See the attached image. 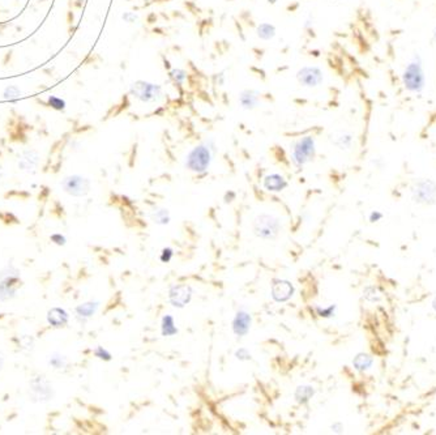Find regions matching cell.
Wrapping results in <instances>:
<instances>
[{
  "label": "cell",
  "mask_w": 436,
  "mask_h": 435,
  "mask_svg": "<svg viewBox=\"0 0 436 435\" xmlns=\"http://www.w3.org/2000/svg\"><path fill=\"white\" fill-rule=\"evenodd\" d=\"M332 143L341 150L350 149L354 143V136L349 132H338L332 139Z\"/></svg>",
  "instance_id": "obj_19"
},
{
  "label": "cell",
  "mask_w": 436,
  "mask_h": 435,
  "mask_svg": "<svg viewBox=\"0 0 436 435\" xmlns=\"http://www.w3.org/2000/svg\"><path fill=\"white\" fill-rule=\"evenodd\" d=\"M3 365H4V358H3V355L0 354V370L3 369Z\"/></svg>",
  "instance_id": "obj_39"
},
{
  "label": "cell",
  "mask_w": 436,
  "mask_h": 435,
  "mask_svg": "<svg viewBox=\"0 0 436 435\" xmlns=\"http://www.w3.org/2000/svg\"><path fill=\"white\" fill-rule=\"evenodd\" d=\"M161 332L162 336H165V337H170V336H174L178 333V328H176L174 318L171 315H165L162 318Z\"/></svg>",
  "instance_id": "obj_23"
},
{
  "label": "cell",
  "mask_w": 436,
  "mask_h": 435,
  "mask_svg": "<svg viewBox=\"0 0 436 435\" xmlns=\"http://www.w3.org/2000/svg\"><path fill=\"white\" fill-rule=\"evenodd\" d=\"M254 232L263 240H275L281 232V224L271 214H260L254 221Z\"/></svg>",
  "instance_id": "obj_5"
},
{
  "label": "cell",
  "mask_w": 436,
  "mask_h": 435,
  "mask_svg": "<svg viewBox=\"0 0 436 435\" xmlns=\"http://www.w3.org/2000/svg\"><path fill=\"white\" fill-rule=\"evenodd\" d=\"M364 298H366L367 301H370V302L379 301L380 293L379 290H377V288H375V286H368V288H366V290H364Z\"/></svg>",
  "instance_id": "obj_27"
},
{
  "label": "cell",
  "mask_w": 436,
  "mask_h": 435,
  "mask_svg": "<svg viewBox=\"0 0 436 435\" xmlns=\"http://www.w3.org/2000/svg\"><path fill=\"white\" fill-rule=\"evenodd\" d=\"M432 310L436 312V298L432 301Z\"/></svg>",
  "instance_id": "obj_40"
},
{
  "label": "cell",
  "mask_w": 436,
  "mask_h": 435,
  "mask_svg": "<svg viewBox=\"0 0 436 435\" xmlns=\"http://www.w3.org/2000/svg\"><path fill=\"white\" fill-rule=\"evenodd\" d=\"M3 178V171H2V169H0V179Z\"/></svg>",
  "instance_id": "obj_43"
},
{
  "label": "cell",
  "mask_w": 436,
  "mask_h": 435,
  "mask_svg": "<svg viewBox=\"0 0 436 435\" xmlns=\"http://www.w3.org/2000/svg\"><path fill=\"white\" fill-rule=\"evenodd\" d=\"M129 94L142 103H157L163 98V90L159 84L137 80L129 87Z\"/></svg>",
  "instance_id": "obj_3"
},
{
  "label": "cell",
  "mask_w": 436,
  "mask_h": 435,
  "mask_svg": "<svg viewBox=\"0 0 436 435\" xmlns=\"http://www.w3.org/2000/svg\"><path fill=\"white\" fill-rule=\"evenodd\" d=\"M432 38H433V41H435V44H436V28H435V29H433V32H432Z\"/></svg>",
  "instance_id": "obj_41"
},
{
  "label": "cell",
  "mask_w": 436,
  "mask_h": 435,
  "mask_svg": "<svg viewBox=\"0 0 436 435\" xmlns=\"http://www.w3.org/2000/svg\"><path fill=\"white\" fill-rule=\"evenodd\" d=\"M172 255H174V253H172L171 249H163L161 253V262L162 263H169L170 260L172 259Z\"/></svg>",
  "instance_id": "obj_34"
},
{
  "label": "cell",
  "mask_w": 436,
  "mask_h": 435,
  "mask_svg": "<svg viewBox=\"0 0 436 435\" xmlns=\"http://www.w3.org/2000/svg\"><path fill=\"white\" fill-rule=\"evenodd\" d=\"M21 94V90L19 89V87H16V85H11V87H8L7 89L4 90V98L6 100H16V98H19Z\"/></svg>",
  "instance_id": "obj_28"
},
{
  "label": "cell",
  "mask_w": 436,
  "mask_h": 435,
  "mask_svg": "<svg viewBox=\"0 0 436 435\" xmlns=\"http://www.w3.org/2000/svg\"><path fill=\"white\" fill-rule=\"evenodd\" d=\"M170 77H171L174 83L182 85L185 80H187V72L184 70H180V68H174V70L170 72Z\"/></svg>",
  "instance_id": "obj_26"
},
{
  "label": "cell",
  "mask_w": 436,
  "mask_h": 435,
  "mask_svg": "<svg viewBox=\"0 0 436 435\" xmlns=\"http://www.w3.org/2000/svg\"><path fill=\"white\" fill-rule=\"evenodd\" d=\"M403 88L413 94H420L426 88V72L423 67V58L419 53H414L407 62L401 75Z\"/></svg>",
  "instance_id": "obj_1"
},
{
  "label": "cell",
  "mask_w": 436,
  "mask_h": 435,
  "mask_svg": "<svg viewBox=\"0 0 436 435\" xmlns=\"http://www.w3.org/2000/svg\"><path fill=\"white\" fill-rule=\"evenodd\" d=\"M372 363H373L372 357L368 354H366V353H359V354L355 355V358L353 359L354 369L358 370V371H360V372L370 370L371 366H372Z\"/></svg>",
  "instance_id": "obj_22"
},
{
  "label": "cell",
  "mask_w": 436,
  "mask_h": 435,
  "mask_svg": "<svg viewBox=\"0 0 436 435\" xmlns=\"http://www.w3.org/2000/svg\"><path fill=\"white\" fill-rule=\"evenodd\" d=\"M62 187L67 193H70L76 197H81L89 193L90 180L83 175H70L66 176L62 182Z\"/></svg>",
  "instance_id": "obj_10"
},
{
  "label": "cell",
  "mask_w": 436,
  "mask_h": 435,
  "mask_svg": "<svg viewBox=\"0 0 436 435\" xmlns=\"http://www.w3.org/2000/svg\"><path fill=\"white\" fill-rule=\"evenodd\" d=\"M383 219V213L377 212V210H375V212H372L370 214V221L371 223H376V221H380V220Z\"/></svg>",
  "instance_id": "obj_36"
},
{
  "label": "cell",
  "mask_w": 436,
  "mask_h": 435,
  "mask_svg": "<svg viewBox=\"0 0 436 435\" xmlns=\"http://www.w3.org/2000/svg\"><path fill=\"white\" fill-rule=\"evenodd\" d=\"M49 103L50 106L57 110H63L64 107H66V102H64L62 98H58V97H50Z\"/></svg>",
  "instance_id": "obj_30"
},
{
  "label": "cell",
  "mask_w": 436,
  "mask_h": 435,
  "mask_svg": "<svg viewBox=\"0 0 436 435\" xmlns=\"http://www.w3.org/2000/svg\"><path fill=\"white\" fill-rule=\"evenodd\" d=\"M267 2H268V3H269V4H276V3H277V2H278V0H267Z\"/></svg>",
  "instance_id": "obj_42"
},
{
  "label": "cell",
  "mask_w": 436,
  "mask_h": 435,
  "mask_svg": "<svg viewBox=\"0 0 436 435\" xmlns=\"http://www.w3.org/2000/svg\"><path fill=\"white\" fill-rule=\"evenodd\" d=\"M314 395H315L314 387H312V385L304 384V385H299V387L295 389L294 397L295 400H297V402H299V404H307V402L312 399V396Z\"/></svg>",
  "instance_id": "obj_21"
},
{
  "label": "cell",
  "mask_w": 436,
  "mask_h": 435,
  "mask_svg": "<svg viewBox=\"0 0 436 435\" xmlns=\"http://www.w3.org/2000/svg\"><path fill=\"white\" fill-rule=\"evenodd\" d=\"M38 161H40V156L38 153L34 152V150H27V152L23 153L20 161H19V167L24 171H34V169L38 165Z\"/></svg>",
  "instance_id": "obj_17"
},
{
  "label": "cell",
  "mask_w": 436,
  "mask_h": 435,
  "mask_svg": "<svg viewBox=\"0 0 436 435\" xmlns=\"http://www.w3.org/2000/svg\"><path fill=\"white\" fill-rule=\"evenodd\" d=\"M324 71L317 66L302 67L297 72V80L302 87L317 88L324 83Z\"/></svg>",
  "instance_id": "obj_9"
},
{
  "label": "cell",
  "mask_w": 436,
  "mask_h": 435,
  "mask_svg": "<svg viewBox=\"0 0 436 435\" xmlns=\"http://www.w3.org/2000/svg\"><path fill=\"white\" fill-rule=\"evenodd\" d=\"M20 272L14 267H7L0 272V301H8L16 296Z\"/></svg>",
  "instance_id": "obj_6"
},
{
  "label": "cell",
  "mask_w": 436,
  "mask_h": 435,
  "mask_svg": "<svg viewBox=\"0 0 436 435\" xmlns=\"http://www.w3.org/2000/svg\"><path fill=\"white\" fill-rule=\"evenodd\" d=\"M49 365L53 367V369H57V370H62L64 369L67 366V358L64 357V355H60V354H53L49 357Z\"/></svg>",
  "instance_id": "obj_24"
},
{
  "label": "cell",
  "mask_w": 436,
  "mask_h": 435,
  "mask_svg": "<svg viewBox=\"0 0 436 435\" xmlns=\"http://www.w3.org/2000/svg\"><path fill=\"white\" fill-rule=\"evenodd\" d=\"M153 221L158 225H166L170 223V213L167 209H158L153 213Z\"/></svg>",
  "instance_id": "obj_25"
},
{
  "label": "cell",
  "mask_w": 436,
  "mask_h": 435,
  "mask_svg": "<svg viewBox=\"0 0 436 435\" xmlns=\"http://www.w3.org/2000/svg\"><path fill=\"white\" fill-rule=\"evenodd\" d=\"M29 395L36 402H46L53 399L54 389L45 376H37L30 380Z\"/></svg>",
  "instance_id": "obj_8"
},
{
  "label": "cell",
  "mask_w": 436,
  "mask_h": 435,
  "mask_svg": "<svg viewBox=\"0 0 436 435\" xmlns=\"http://www.w3.org/2000/svg\"><path fill=\"white\" fill-rule=\"evenodd\" d=\"M312 27H314V19L308 17L307 20H306V24H304V29L310 30V29H312Z\"/></svg>",
  "instance_id": "obj_38"
},
{
  "label": "cell",
  "mask_w": 436,
  "mask_h": 435,
  "mask_svg": "<svg viewBox=\"0 0 436 435\" xmlns=\"http://www.w3.org/2000/svg\"><path fill=\"white\" fill-rule=\"evenodd\" d=\"M315 154H316V144L312 136L301 137L291 145L290 158L291 162L297 167H303L306 163L314 160Z\"/></svg>",
  "instance_id": "obj_4"
},
{
  "label": "cell",
  "mask_w": 436,
  "mask_h": 435,
  "mask_svg": "<svg viewBox=\"0 0 436 435\" xmlns=\"http://www.w3.org/2000/svg\"><path fill=\"white\" fill-rule=\"evenodd\" d=\"M294 294V286L288 280H276L272 285V297L277 302H286Z\"/></svg>",
  "instance_id": "obj_12"
},
{
  "label": "cell",
  "mask_w": 436,
  "mask_h": 435,
  "mask_svg": "<svg viewBox=\"0 0 436 435\" xmlns=\"http://www.w3.org/2000/svg\"><path fill=\"white\" fill-rule=\"evenodd\" d=\"M331 428H332V431L338 432V434H340V432H344V425H342L341 422H336V423H333Z\"/></svg>",
  "instance_id": "obj_37"
},
{
  "label": "cell",
  "mask_w": 436,
  "mask_h": 435,
  "mask_svg": "<svg viewBox=\"0 0 436 435\" xmlns=\"http://www.w3.org/2000/svg\"><path fill=\"white\" fill-rule=\"evenodd\" d=\"M235 357L239 361H250L251 359V353L248 352L246 348H241L235 352Z\"/></svg>",
  "instance_id": "obj_31"
},
{
  "label": "cell",
  "mask_w": 436,
  "mask_h": 435,
  "mask_svg": "<svg viewBox=\"0 0 436 435\" xmlns=\"http://www.w3.org/2000/svg\"><path fill=\"white\" fill-rule=\"evenodd\" d=\"M238 101L242 109L254 110L260 105L261 94L260 92H258V90L245 89L242 90L241 94H239Z\"/></svg>",
  "instance_id": "obj_14"
},
{
  "label": "cell",
  "mask_w": 436,
  "mask_h": 435,
  "mask_svg": "<svg viewBox=\"0 0 436 435\" xmlns=\"http://www.w3.org/2000/svg\"><path fill=\"white\" fill-rule=\"evenodd\" d=\"M263 184H264L265 189L271 191V192H281L282 189L288 187V182H286L284 176L276 173L268 174L264 178Z\"/></svg>",
  "instance_id": "obj_15"
},
{
  "label": "cell",
  "mask_w": 436,
  "mask_h": 435,
  "mask_svg": "<svg viewBox=\"0 0 436 435\" xmlns=\"http://www.w3.org/2000/svg\"><path fill=\"white\" fill-rule=\"evenodd\" d=\"M277 33V29L273 24L271 23H261L259 24L258 28H256V34L260 40L263 41H271L276 37Z\"/></svg>",
  "instance_id": "obj_20"
},
{
  "label": "cell",
  "mask_w": 436,
  "mask_h": 435,
  "mask_svg": "<svg viewBox=\"0 0 436 435\" xmlns=\"http://www.w3.org/2000/svg\"><path fill=\"white\" fill-rule=\"evenodd\" d=\"M51 241H53L55 245H58V246H63V245H66V238H64L62 234H54V236H51Z\"/></svg>",
  "instance_id": "obj_35"
},
{
  "label": "cell",
  "mask_w": 436,
  "mask_h": 435,
  "mask_svg": "<svg viewBox=\"0 0 436 435\" xmlns=\"http://www.w3.org/2000/svg\"><path fill=\"white\" fill-rule=\"evenodd\" d=\"M213 150H214L213 141H206L204 144L193 146L185 157L184 166L192 173H205L213 160Z\"/></svg>",
  "instance_id": "obj_2"
},
{
  "label": "cell",
  "mask_w": 436,
  "mask_h": 435,
  "mask_svg": "<svg viewBox=\"0 0 436 435\" xmlns=\"http://www.w3.org/2000/svg\"><path fill=\"white\" fill-rule=\"evenodd\" d=\"M411 196L416 203L431 204L436 203V183L431 179H420L415 182L411 188Z\"/></svg>",
  "instance_id": "obj_7"
},
{
  "label": "cell",
  "mask_w": 436,
  "mask_h": 435,
  "mask_svg": "<svg viewBox=\"0 0 436 435\" xmlns=\"http://www.w3.org/2000/svg\"><path fill=\"white\" fill-rule=\"evenodd\" d=\"M329 2H340V0H329Z\"/></svg>",
  "instance_id": "obj_44"
},
{
  "label": "cell",
  "mask_w": 436,
  "mask_h": 435,
  "mask_svg": "<svg viewBox=\"0 0 436 435\" xmlns=\"http://www.w3.org/2000/svg\"><path fill=\"white\" fill-rule=\"evenodd\" d=\"M317 315L321 316V318H331L334 315V311H336V306H328V307H316Z\"/></svg>",
  "instance_id": "obj_29"
},
{
  "label": "cell",
  "mask_w": 436,
  "mask_h": 435,
  "mask_svg": "<svg viewBox=\"0 0 436 435\" xmlns=\"http://www.w3.org/2000/svg\"><path fill=\"white\" fill-rule=\"evenodd\" d=\"M98 302H85L83 303V305H80L76 307V316L79 318V319L84 320L85 322L86 319H89V318H92L94 314L97 312V310H98Z\"/></svg>",
  "instance_id": "obj_18"
},
{
  "label": "cell",
  "mask_w": 436,
  "mask_h": 435,
  "mask_svg": "<svg viewBox=\"0 0 436 435\" xmlns=\"http://www.w3.org/2000/svg\"><path fill=\"white\" fill-rule=\"evenodd\" d=\"M68 319H70L68 312L63 309H59V307H54L47 312V322L55 328H62L66 326Z\"/></svg>",
  "instance_id": "obj_16"
},
{
  "label": "cell",
  "mask_w": 436,
  "mask_h": 435,
  "mask_svg": "<svg viewBox=\"0 0 436 435\" xmlns=\"http://www.w3.org/2000/svg\"><path fill=\"white\" fill-rule=\"evenodd\" d=\"M251 323V315L245 310H239L237 312V315H235L234 320H233V332L238 337H243V336H246L250 332Z\"/></svg>",
  "instance_id": "obj_13"
},
{
  "label": "cell",
  "mask_w": 436,
  "mask_h": 435,
  "mask_svg": "<svg viewBox=\"0 0 436 435\" xmlns=\"http://www.w3.org/2000/svg\"><path fill=\"white\" fill-rule=\"evenodd\" d=\"M94 354H96V357H98L99 359H103V361H110V359H111V354H110L106 349H103L102 346H98V348L94 350Z\"/></svg>",
  "instance_id": "obj_32"
},
{
  "label": "cell",
  "mask_w": 436,
  "mask_h": 435,
  "mask_svg": "<svg viewBox=\"0 0 436 435\" xmlns=\"http://www.w3.org/2000/svg\"><path fill=\"white\" fill-rule=\"evenodd\" d=\"M192 292L189 285H174L169 292V299L171 305L178 309H183L192 299Z\"/></svg>",
  "instance_id": "obj_11"
},
{
  "label": "cell",
  "mask_w": 436,
  "mask_h": 435,
  "mask_svg": "<svg viewBox=\"0 0 436 435\" xmlns=\"http://www.w3.org/2000/svg\"><path fill=\"white\" fill-rule=\"evenodd\" d=\"M123 21L127 24H135L139 21V16L136 14H133V12H124L122 16Z\"/></svg>",
  "instance_id": "obj_33"
}]
</instances>
